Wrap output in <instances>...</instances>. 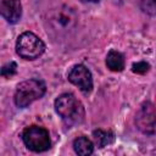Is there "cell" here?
I'll return each mask as SVG.
<instances>
[{"label": "cell", "instance_id": "8", "mask_svg": "<svg viewBox=\"0 0 156 156\" xmlns=\"http://www.w3.org/2000/svg\"><path fill=\"white\" fill-rule=\"evenodd\" d=\"M1 16L9 23H16L22 16L21 0H0Z\"/></svg>", "mask_w": 156, "mask_h": 156}, {"label": "cell", "instance_id": "7", "mask_svg": "<svg viewBox=\"0 0 156 156\" xmlns=\"http://www.w3.org/2000/svg\"><path fill=\"white\" fill-rule=\"evenodd\" d=\"M67 78L72 84L77 85L80 89V91H83L84 94H88L93 90L91 73L84 65H74L69 69Z\"/></svg>", "mask_w": 156, "mask_h": 156}, {"label": "cell", "instance_id": "6", "mask_svg": "<svg viewBox=\"0 0 156 156\" xmlns=\"http://www.w3.org/2000/svg\"><path fill=\"white\" fill-rule=\"evenodd\" d=\"M76 22H77V16L74 11L67 6L60 7L58 10L54 11L52 15L49 17V23L51 26V29L58 32H63L73 28Z\"/></svg>", "mask_w": 156, "mask_h": 156}, {"label": "cell", "instance_id": "1", "mask_svg": "<svg viewBox=\"0 0 156 156\" xmlns=\"http://www.w3.org/2000/svg\"><path fill=\"white\" fill-rule=\"evenodd\" d=\"M55 110L67 126L82 123L85 116L82 102L71 93L61 94L55 100Z\"/></svg>", "mask_w": 156, "mask_h": 156}, {"label": "cell", "instance_id": "11", "mask_svg": "<svg viewBox=\"0 0 156 156\" xmlns=\"http://www.w3.org/2000/svg\"><path fill=\"white\" fill-rule=\"evenodd\" d=\"M93 138L98 147H104L113 143L115 140V134L110 130H102V129H96L93 132Z\"/></svg>", "mask_w": 156, "mask_h": 156}, {"label": "cell", "instance_id": "15", "mask_svg": "<svg viewBox=\"0 0 156 156\" xmlns=\"http://www.w3.org/2000/svg\"><path fill=\"white\" fill-rule=\"evenodd\" d=\"M87 1H99V0H87Z\"/></svg>", "mask_w": 156, "mask_h": 156}, {"label": "cell", "instance_id": "12", "mask_svg": "<svg viewBox=\"0 0 156 156\" xmlns=\"http://www.w3.org/2000/svg\"><path fill=\"white\" fill-rule=\"evenodd\" d=\"M143 12L150 16H156V0H139Z\"/></svg>", "mask_w": 156, "mask_h": 156}, {"label": "cell", "instance_id": "14", "mask_svg": "<svg viewBox=\"0 0 156 156\" xmlns=\"http://www.w3.org/2000/svg\"><path fill=\"white\" fill-rule=\"evenodd\" d=\"M149 69H150V65L145 61L133 63V66H132V71L134 73H138V74H145L146 72H149Z\"/></svg>", "mask_w": 156, "mask_h": 156}, {"label": "cell", "instance_id": "10", "mask_svg": "<svg viewBox=\"0 0 156 156\" xmlns=\"http://www.w3.org/2000/svg\"><path fill=\"white\" fill-rule=\"evenodd\" d=\"M73 149H74L76 154L80 155V156H88V155L93 154L94 144H93V141L90 139H88L87 136L82 135V136H78L73 141Z\"/></svg>", "mask_w": 156, "mask_h": 156}, {"label": "cell", "instance_id": "5", "mask_svg": "<svg viewBox=\"0 0 156 156\" xmlns=\"http://www.w3.org/2000/svg\"><path fill=\"white\" fill-rule=\"evenodd\" d=\"M135 124L143 134H156V106L150 101L144 102L135 115Z\"/></svg>", "mask_w": 156, "mask_h": 156}, {"label": "cell", "instance_id": "13", "mask_svg": "<svg viewBox=\"0 0 156 156\" xmlns=\"http://www.w3.org/2000/svg\"><path fill=\"white\" fill-rule=\"evenodd\" d=\"M17 72V65L16 62H9L6 63L2 68H1V74L5 78H11L12 76H15Z\"/></svg>", "mask_w": 156, "mask_h": 156}, {"label": "cell", "instance_id": "3", "mask_svg": "<svg viewBox=\"0 0 156 156\" xmlns=\"http://www.w3.org/2000/svg\"><path fill=\"white\" fill-rule=\"evenodd\" d=\"M45 51L43 40L32 32L22 33L16 41V52L24 60H35Z\"/></svg>", "mask_w": 156, "mask_h": 156}, {"label": "cell", "instance_id": "2", "mask_svg": "<svg viewBox=\"0 0 156 156\" xmlns=\"http://www.w3.org/2000/svg\"><path fill=\"white\" fill-rule=\"evenodd\" d=\"M46 90V85L40 79H28L17 85L15 91V104L16 106L24 108L29 106L35 100L40 99Z\"/></svg>", "mask_w": 156, "mask_h": 156}, {"label": "cell", "instance_id": "9", "mask_svg": "<svg viewBox=\"0 0 156 156\" xmlns=\"http://www.w3.org/2000/svg\"><path fill=\"white\" fill-rule=\"evenodd\" d=\"M106 66H107L108 69H111L113 72L123 71V68L126 66L123 54H121L117 50H110L107 56H106Z\"/></svg>", "mask_w": 156, "mask_h": 156}, {"label": "cell", "instance_id": "4", "mask_svg": "<svg viewBox=\"0 0 156 156\" xmlns=\"http://www.w3.org/2000/svg\"><path fill=\"white\" fill-rule=\"evenodd\" d=\"M22 139L24 145L34 152L46 151L51 145L49 132L39 126L27 127L22 133Z\"/></svg>", "mask_w": 156, "mask_h": 156}]
</instances>
